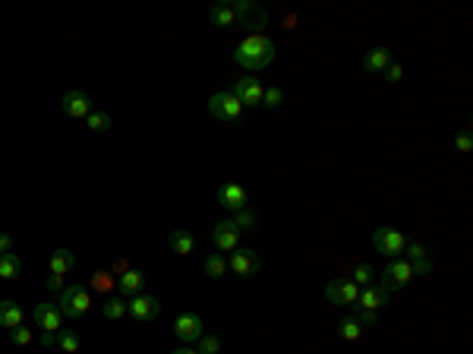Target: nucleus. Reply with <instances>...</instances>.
Masks as SVG:
<instances>
[{
  "label": "nucleus",
  "mask_w": 473,
  "mask_h": 354,
  "mask_svg": "<svg viewBox=\"0 0 473 354\" xmlns=\"http://www.w3.org/2000/svg\"><path fill=\"white\" fill-rule=\"evenodd\" d=\"M274 54H278V45H274L272 38L252 32L250 38H243V41L236 45L234 63L236 67H243V70H250V73H256V70L268 67V63L274 61Z\"/></svg>",
  "instance_id": "nucleus-1"
},
{
  "label": "nucleus",
  "mask_w": 473,
  "mask_h": 354,
  "mask_svg": "<svg viewBox=\"0 0 473 354\" xmlns=\"http://www.w3.org/2000/svg\"><path fill=\"white\" fill-rule=\"evenodd\" d=\"M57 307L63 317L70 319H82L85 313L92 310V294L89 288H82V285H67V288H60L57 294Z\"/></svg>",
  "instance_id": "nucleus-2"
},
{
  "label": "nucleus",
  "mask_w": 473,
  "mask_h": 354,
  "mask_svg": "<svg viewBox=\"0 0 473 354\" xmlns=\"http://www.w3.org/2000/svg\"><path fill=\"white\" fill-rule=\"evenodd\" d=\"M208 114H212L214 121H224V124H234L243 117V105L236 101L230 92H214L208 98Z\"/></svg>",
  "instance_id": "nucleus-3"
},
{
  "label": "nucleus",
  "mask_w": 473,
  "mask_h": 354,
  "mask_svg": "<svg viewBox=\"0 0 473 354\" xmlns=\"http://www.w3.org/2000/svg\"><path fill=\"white\" fill-rule=\"evenodd\" d=\"M404 234L398 231V228H376L372 231V247L382 253V257H388V259H401V253H404Z\"/></svg>",
  "instance_id": "nucleus-4"
},
{
  "label": "nucleus",
  "mask_w": 473,
  "mask_h": 354,
  "mask_svg": "<svg viewBox=\"0 0 473 354\" xmlns=\"http://www.w3.org/2000/svg\"><path fill=\"white\" fill-rule=\"evenodd\" d=\"M230 95L240 101V105H262V95H265V89H262V83L256 79V76H240L234 86H230Z\"/></svg>",
  "instance_id": "nucleus-5"
},
{
  "label": "nucleus",
  "mask_w": 473,
  "mask_h": 354,
  "mask_svg": "<svg viewBox=\"0 0 473 354\" xmlns=\"http://www.w3.org/2000/svg\"><path fill=\"white\" fill-rule=\"evenodd\" d=\"M230 7H234L236 13V26H246V29H262V26L268 23V13L262 7H256V3H250V0H228Z\"/></svg>",
  "instance_id": "nucleus-6"
},
{
  "label": "nucleus",
  "mask_w": 473,
  "mask_h": 354,
  "mask_svg": "<svg viewBox=\"0 0 473 354\" xmlns=\"http://www.w3.org/2000/svg\"><path fill=\"white\" fill-rule=\"evenodd\" d=\"M126 313L133 319H139V323H148V319H155L158 313H161V304H158V297H152V294H133V297L126 301Z\"/></svg>",
  "instance_id": "nucleus-7"
},
{
  "label": "nucleus",
  "mask_w": 473,
  "mask_h": 354,
  "mask_svg": "<svg viewBox=\"0 0 473 354\" xmlns=\"http://www.w3.org/2000/svg\"><path fill=\"white\" fill-rule=\"evenodd\" d=\"M410 279H414V272H410V263H407V259H392V263L385 266V272H382V291H394V288H404Z\"/></svg>",
  "instance_id": "nucleus-8"
},
{
  "label": "nucleus",
  "mask_w": 473,
  "mask_h": 354,
  "mask_svg": "<svg viewBox=\"0 0 473 354\" xmlns=\"http://www.w3.org/2000/svg\"><path fill=\"white\" fill-rule=\"evenodd\" d=\"M246 203H250V193H246V187H240V184H234V181L218 187V206H224L228 212L246 209Z\"/></svg>",
  "instance_id": "nucleus-9"
},
{
  "label": "nucleus",
  "mask_w": 473,
  "mask_h": 354,
  "mask_svg": "<svg viewBox=\"0 0 473 354\" xmlns=\"http://www.w3.org/2000/svg\"><path fill=\"white\" fill-rule=\"evenodd\" d=\"M212 244L218 253H234L236 244H240V231H236L234 222H218L212 228Z\"/></svg>",
  "instance_id": "nucleus-10"
},
{
  "label": "nucleus",
  "mask_w": 473,
  "mask_h": 354,
  "mask_svg": "<svg viewBox=\"0 0 473 354\" xmlns=\"http://www.w3.org/2000/svg\"><path fill=\"white\" fill-rule=\"evenodd\" d=\"M60 108H63V114H67V117H73V121H85V117L95 111V108H92V98L85 95V92H76V89L63 95Z\"/></svg>",
  "instance_id": "nucleus-11"
},
{
  "label": "nucleus",
  "mask_w": 473,
  "mask_h": 354,
  "mask_svg": "<svg viewBox=\"0 0 473 354\" xmlns=\"http://www.w3.org/2000/svg\"><path fill=\"white\" fill-rule=\"evenodd\" d=\"M325 297L338 307H356V297H360V288L354 282H328L325 285Z\"/></svg>",
  "instance_id": "nucleus-12"
},
{
  "label": "nucleus",
  "mask_w": 473,
  "mask_h": 354,
  "mask_svg": "<svg viewBox=\"0 0 473 354\" xmlns=\"http://www.w3.org/2000/svg\"><path fill=\"white\" fill-rule=\"evenodd\" d=\"M174 332H177V339L183 342V345H190V342H199L205 332H202V317L199 313H180L177 323H174Z\"/></svg>",
  "instance_id": "nucleus-13"
},
{
  "label": "nucleus",
  "mask_w": 473,
  "mask_h": 354,
  "mask_svg": "<svg viewBox=\"0 0 473 354\" xmlns=\"http://www.w3.org/2000/svg\"><path fill=\"white\" fill-rule=\"evenodd\" d=\"M32 319H35V323L41 326L45 332H60V329H63V313H60V307H57V304H51V301L38 304L35 313H32Z\"/></svg>",
  "instance_id": "nucleus-14"
},
{
  "label": "nucleus",
  "mask_w": 473,
  "mask_h": 354,
  "mask_svg": "<svg viewBox=\"0 0 473 354\" xmlns=\"http://www.w3.org/2000/svg\"><path fill=\"white\" fill-rule=\"evenodd\" d=\"M228 266H230V272L234 275H243V279H250V275H256L259 272V257L252 253V250H234L230 253V259H228Z\"/></svg>",
  "instance_id": "nucleus-15"
},
{
  "label": "nucleus",
  "mask_w": 473,
  "mask_h": 354,
  "mask_svg": "<svg viewBox=\"0 0 473 354\" xmlns=\"http://www.w3.org/2000/svg\"><path fill=\"white\" fill-rule=\"evenodd\" d=\"M392 61L394 57H392L388 48H372V51H366V57H363V70H366L370 76H382L385 67H388Z\"/></svg>",
  "instance_id": "nucleus-16"
},
{
  "label": "nucleus",
  "mask_w": 473,
  "mask_h": 354,
  "mask_svg": "<svg viewBox=\"0 0 473 354\" xmlns=\"http://www.w3.org/2000/svg\"><path fill=\"white\" fill-rule=\"evenodd\" d=\"M385 304H388V291H382V288H376V285H366L360 291V297H356V307L360 310H382Z\"/></svg>",
  "instance_id": "nucleus-17"
},
{
  "label": "nucleus",
  "mask_w": 473,
  "mask_h": 354,
  "mask_svg": "<svg viewBox=\"0 0 473 354\" xmlns=\"http://www.w3.org/2000/svg\"><path fill=\"white\" fill-rule=\"evenodd\" d=\"M208 19H212L214 29H230V26H236V13H234V7H230L228 0H221V3H212V10H208Z\"/></svg>",
  "instance_id": "nucleus-18"
},
{
  "label": "nucleus",
  "mask_w": 473,
  "mask_h": 354,
  "mask_svg": "<svg viewBox=\"0 0 473 354\" xmlns=\"http://www.w3.org/2000/svg\"><path fill=\"white\" fill-rule=\"evenodd\" d=\"M168 244H170V250L177 253V257H190L192 250H196V237H192L186 228H177V231H170L168 234Z\"/></svg>",
  "instance_id": "nucleus-19"
},
{
  "label": "nucleus",
  "mask_w": 473,
  "mask_h": 354,
  "mask_svg": "<svg viewBox=\"0 0 473 354\" xmlns=\"http://www.w3.org/2000/svg\"><path fill=\"white\" fill-rule=\"evenodd\" d=\"M76 266V253L67 247H60L51 253V275H57V279H63V275H70V269Z\"/></svg>",
  "instance_id": "nucleus-20"
},
{
  "label": "nucleus",
  "mask_w": 473,
  "mask_h": 354,
  "mask_svg": "<svg viewBox=\"0 0 473 354\" xmlns=\"http://www.w3.org/2000/svg\"><path fill=\"white\" fill-rule=\"evenodd\" d=\"M23 307L16 301H0V329H16L23 326Z\"/></svg>",
  "instance_id": "nucleus-21"
},
{
  "label": "nucleus",
  "mask_w": 473,
  "mask_h": 354,
  "mask_svg": "<svg viewBox=\"0 0 473 354\" xmlns=\"http://www.w3.org/2000/svg\"><path fill=\"white\" fill-rule=\"evenodd\" d=\"M142 285H145V275H142L139 269H126L123 275L117 279V288L123 291V297H133V294H139Z\"/></svg>",
  "instance_id": "nucleus-22"
},
{
  "label": "nucleus",
  "mask_w": 473,
  "mask_h": 354,
  "mask_svg": "<svg viewBox=\"0 0 473 354\" xmlns=\"http://www.w3.org/2000/svg\"><path fill=\"white\" fill-rule=\"evenodd\" d=\"M19 272H23V259L16 257V253H3L0 257V279H19Z\"/></svg>",
  "instance_id": "nucleus-23"
},
{
  "label": "nucleus",
  "mask_w": 473,
  "mask_h": 354,
  "mask_svg": "<svg viewBox=\"0 0 473 354\" xmlns=\"http://www.w3.org/2000/svg\"><path fill=\"white\" fill-rule=\"evenodd\" d=\"M101 313L108 319H120V317H126V297H117V294H111L108 301L101 304Z\"/></svg>",
  "instance_id": "nucleus-24"
},
{
  "label": "nucleus",
  "mask_w": 473,
  "mask_h": 354,
  "mask_svg": "<svg viewBox=\"0 0 473 354\" xmlns=\"http://www.w3.org/2000/svg\"><path fill=\"white\" fill-rule=\"evenodd\" d=\"M202 266H205V272L212 275V279H221L224 272H228V259H224V253H208Z\"/></svg>",
  "instance_id": "nucleus-25"
},
{
  "label": "nucleus",
  "mask_w": 473,
  "mask_h": 354,
  "mask_svg": "<svg viewBox=\"0 0 473 354\" xmlns=\"http://www.w3.org/2000/svg\"><path fill=\"white\" fill-rule=\"evenodd\" d=\"M57 348L67 354H76L79 351V335H76L73 329H60L57 332Z\"/></svg>",
  "instance_id": "nucleus-26"
},
{
  "label": "nucleus",
  "mask_w": 473,
  "mask_h": 354,
  "mask_svg": "<svg viewBox=\"0 0 473 354\" xmlns=\"http://www.w3.org/2000/svg\"><path fill=\"white\" fill-rule=\"evenodd\" d=\"M236 225V231H250V228H256V222H259V215L246 206V209H240V212H234V219H230Z\"/></svg>",
  "instance_id": "nucleus-27"
},
{
  "label": "nucleus",
  "mask_w": 473,
  "mask_h": 354,
  "mask_svg": "<svg viewBox=\"0 0 473 354\" xmlns=\"http://www.w3.org/2000/svg\"><path fill=\"white\" fill-rule=\"evenodd\" d=\"M338 332H341V339H348V342H356V339H360V335H363V326L356 323L354 317H348V319H341Z\"/></svg>",
  "instance_id": "nucleus-28"
},
{
  "label": "nucleus",
  "mask_w": 473,
  "mask_h": 354,
  "mask_svg": "<svg viewBox=\"0 0 473 354\" xmlns=\"http://www.w3.org/2000/svg\"><path fill=\"white\" fill-rule=\"evenodd\" d=\"M372 279H376V266H370V263H360L354 269V285L356 288H366V285H372Z\"/></svg>",
  "instance_id": "nucleus-29"
},
{
  "label": "nucleus",
  "mask_w": 473,
  "mask_h": 354,
  "mask_svg": "<svg viewBox=\"0 0 473 354\" xmlns=\"http://www.w3.org/2000/svg\"><path fill=\"white\" fill-rule=\"evenodd\" d=\"M85 121H89V130H92V133H108V130H111V117H108L104 111H92L89 117H85Z\"/></svg>",
  "instance_id": "nucleus-30"
},
{
  "label": "nucleus",
  "mask_w": 473,
  "mask_h": 354,
  "mask_svg": "<svg viewBox=\"0 0 473 354\" xmlns=\"http://www.w3.org/2000/svg\"><path fill=\"white\" fill-rule=\"evenodd\" d=\"M10 342L19 348H29L32 342H35V335H32V329H23V326H16V329H10Z\"/></svg>",
  "instance_id": "nucleus-31"
},
{
  "label": "nucleus",
  "mask_w": 473,
  "mask_h": 354,
  "mask_svg": "<svg viewBox=\"0 0 473 354\" xmlns=\"http://www.w3.org/2000/svg\"><path fill=\"white\" fill-rule=\"evenodd\" d=\"M218 351H221V339L212 335V332H205L199 339V354H218Z\"/></svg>",
  "instance_id": "nucleus-32"
},
{
  "label": "nucleus",
  "mask_w": 473,
  "mask_h": 354,
  "mask_svg": "<svg viewBox=\"0 0 473 354\" xmlns=\"http://www.w3.org/2000/svg\"><path fill=\"white\" fill-rule=\"evenodd\" d=\"M423 257H429V250L423 247V244H404V253H401V259L414 263V259H423Z\"/></svg>",
  "instance_id": "nucleus-33"
},
{
  "label": "nucleus",
  "mask_w": 473,
  "mask_h": 354,
  "mask_svg": "<svg viewBox=\"0 0 473 354\" xmlns=\"http://www.w3.org/2000/svg\"><path fill=\"white\" fill-rule=\"evenodd\" d=\"M92 288H95L98 294H108L114 288V279L108 275V272H95V275H92Z\"/></svg>",
  "instance_id": "nucleus-34"
},
{
  "label": "nucleus",
  "mask_w": 473,
  "mask_h": 354,
  "mask_svg": "<svg viewBox=\"0 0 473 354\" xmlns=\"http://www.w3.org/2000/svg\"><path fill=\"white\" fill-rule=\"evenodd\" d=\"M284 101V92L278 89V86H272V89H265V95H262V105L265 108H278Z\"/></svg>",
  "instance_id": "nucleus-35"
},
{
  "label": "nucleus",
  "mask_w": 473,
  "mask_h": 354,
  "mask_svg": "<svg viewBox=\"0 0 473 354\" xmlns=\"http://www.w3.org/2000/svg\"><path fill=\"white\" fill-rule=\"evenodd\" d=\"M354 319L363 326V329H372V326H376V313H372V310H360V307H354Z\"/></svg>",
  "instance_id": "nucleus-36"
},
{
  "label": "nucleus",
  "mask_w": 473,
  "mask_h": 354,
  "mask_svg": "<svg viewBox=\"0 0 473 354\" xmlns=\"http://www.w3.org/2000/svg\"><path fill=\"white\" fill-rule=\"evenodd\" d=\"M385 79H388V83H401V76H404V67H401L398 61H392L388 63V67H385Z\"/></svg>",
  "instance_id": "nucleus-37"
},
{
  "label": "nucleus",
  "mask_w": 473,
  "mask_h": 354,
  "mask_svg": "<svg viewBox=\"0 0 473 354\" xmlns=\"http://www.w3.org/2000/svg\"><path fill=\"white\" fill-rule=\"evenodd\" d=\"M410 272H414V275H429V272H432V259L429 257L414 259V263H410Z\"/></svg>",
  "instance_id": "nucleus-38"
},
{
  "label": "nucleus",
  "mask_w": 473,
  "mask_h": 354,
  "mask_svg": "<svg viewBox=\"0 0 473 354\" xmlns=\"http://www.w3.org/2000/svg\"><path fill=\"white\" fill-rule=\"evenodd\" d=\"M454 143H458V149H461V152H470V149H473V136H470V130H461Z\"/></svg>",
  "instance_id": "nucleus-39"
},
{
  "label": "nucleus",
  "mask_w": 473,
  "mask_h": 354,
  "mask_svg": "<svg viewBox=\"0 0 473 354\" xmlns=\"http://www.w3.org/2000/svg\"><path fill=\"white\" fill-rule=\"evenodd\" d=\"M60 288H63V279H57V275H48V291H57L60 294Z\"/></svg>",
  "instance_id": "nucleus-40"
},
{
  "label": "nucleus",
  "mask_w": 473,
  "mask_h": 354,
  "mask_svg": "<svg viewBox=\"0 0 473 354\" xmlns=\"http://www.w3.org/2000/svg\"><path fill=\"white\" fill-rule=\"evenodd\" d=\"M41 345H45V348L57 345V332H45V335H41Z\"/></svg>",
  "instance_id": "nucleus-41"
},
{
  "label": "nucleus",
  "mask_w": 473,
  "mask_h": 354,
  "mask_svg": "<svg viewBox=\"0 0 473 354\" xmlns=\"http://www.w3.org/2000/svg\"><path fill=\"white\" fill-rule=\"evenodd\" d=\"M10 234H0V257H3V253H10Z\"/></svg>",
  "instance_id": "nucleus-42"
},
{
  "label": "nucleus",
  "mask_w": 473,
  "mask_h": 354,
  "mask_svg": "<svg viewBox=\"0 0 473 354\" xmlns=\"http://www.w3.org/2000/svg\"><path fill=\"white\" fill-rule=\"evenodd\" d=\"M126 269H130V266H126V259H117V263H114V272H117V279L123 275Z\"/></svg>",
  "instance_id": "nucleus-43"
},
{
  "label": "nucleus",
  "mask_w": 473,
  "mask_h": 354,
  "mask_svg": "<svg viewBox=\"0 0 473 354\" xmlns=\"http://www.w3.org/2000/svg\"><path fill=\"white\" fill-rule=\"evenodd\" d=\"M170 354H199V351H192V348H177V351H170Z\"/></svg>",
  "instance_id": "nucleus-44"
}]
</instances>
